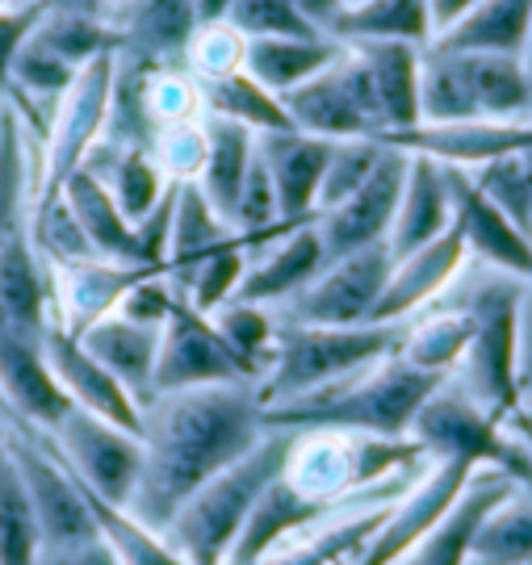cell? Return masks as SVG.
Here are the masks:
<instances>
[{"label": "cell", "instance_id": "1", "mask_svg": "<svg viewBox=\"0 0 532 565\" xmlns=\"http://www.w3.org/2000/svg\"><path fill=\"white\" fill-rule=\"evenodd\" d=\"M260 385H202L143 406V482L130 511L164 532L210 478L265 440Z\"/></svg>", "mask_w": 532, "mask_h": 565}, {"label": "cell", "instance_id": "2", "mask_svg": "<svg viewBox=\"0 0 532 565\" xmlns=\"http://www.w3.org/2000/svg\"><path fill=\"white\" fill-rule=\"evenodd\" d=\"M449 377H432L411 369L398 352L386 361L369 364L344 382L310 390L302 398L265 406V427L281 431H361V436H411V424L419 406L432 398V390Z\"/></svg>", "mask_w": 532, "mask_h": 565}, {"label": "cell", "instance_id": "3", "mask_svg": "<svg viewBox=\"0 0 532 565\" xmlns=\"http://www.w3.org/2000/svg\"><path fill=\"white\" fill-rule=\"evenodd\" d=\"M289 448H294V431L268 427L260 445L252 448L247 457H240L231 469H223L219 478H210L172 515L164 536L184 557V565H226L240 532H244V524L252 520L256 503H260V494L281 478Z\"/></svg>", "mask_w": 532, "mask_h": 565}, {"label": "cell", "instance_id": "4", "mask_svg": "<svg viewBox=\"0 0 532 565\" xmlns=\"http://www.w3.org/2000/svg\"><path fill=\"white\" fill-rule=\"evenodd\" d=\"M407 323H357V327H328V323H277L273 356L260 377V403H289L310 390L331 382H344L369 364L386 361L398 352Z\"/></svg>", "mask_w": 532, "mask_h": 565}, {"label": "cell", "instance_id": "5", "mask_svg": "<svg viewBox=\"0 0 532 565\" xmlns=\"http://www.w3.org/2000/svg\"><path fill=\"white\" fill-rule=\"evenodd\" d=\"M520 298H524V281L494 273V268H482V277L466 285V294L457 298V306L474 323V340L457 369L461 373L457 385L470 390L499 419H512L524 406V394H520Z\"/></svg>", "mask_w": 532, "mask_h": 565}, {"label": "cell", "instance_id": "6", "mask_svg": "<svg viewBox=\"0 0 532 565\" xmlns=\"http://www.w3.org/2000/svg\"><path fill=\"white\" fill-rule=\"evenodd\" d=\"M411 440L428 461H466L474 469H503L515 482L532 490V448L529 440L512 431L508 419L474 398L470 390L453 382H440L432 398L419 406Z\"/></svg>", "mask_w": 532, "mask_h": 565}, {"label": "cell", "instance_id": "7", "mask_svg": "<svg viewBox=\"0 0 532 565\" xmlns=\"http://www.w3.org/2000/svg\"><path fill=\"white\" fill-rule=\"evenodd\" d=\"M114 72L118 55H102L84 67L76 81L67 84L55 114L46 121V142H42V160L34 168V193H30V218L42 214L46 205L63 198V184L72 172H81L88 156L105 139V121H109V93H114Z\"/></svg>", "mask_w": 532, "mask_h": 565}, {"label": "cell", "instance_id": "8", "mask_svg": "<svg viewBox=\"0 0 532 565\" xmlns=\"http://www.w3.org/2000/svg\"><path fill=\"white\" fill-rule=\"evenodd\" d=\"M9 461L18 469L21 486L30 494L34 520H39L42 553L55 548H81L97 541V520L88 507V490L76 482V473L63 465L42 431L9 427Z\"/></svg>", "mask_w": 532, "mask_h": 565}, {"label": "cell", "instance_id": "9", "mask_svg": "<svg viewBox=\"0 0 532 565\" xmlns=\"http://www.w3.org/2000/svg\"><path fill=\"white\" fill-rule=\"evenodd\" d=\"M51 448L63 457V465L76 473L84 490H93L97 499L114 507L135 503V490L143 482V436L126 431V427L97 419L81 406H72L60 419L55 431H42Z\"/></svg>", "mask_w": 532, "mask_h": 565}, {"label": "cell", "instance_id": "10", "mask_svg": "<svg viewBox=\"0 0 532 565\" xmlns=\"http://www.w3.org/2000/svg\"><path fill=\"white\" fill-rule=\"evenodd\" d=\"M202 385H260V373L223 340L210 315L177 298L164 319L160 335V361H156V394H181V390H202Z\"/></svg>", "mask_w": 532, "mask_h": 565}, {"label": "cell", "instance_id": "11", "mask_svg": "<svg viewBox=\"0 0 532 565\" xmlns=\"http://www.w3.org/2000/svg\"><path fill=\"white\" fill-rule=\"evenodd\" d=\"M281 102H286L294 130L315 135V139H377L386 130L365 63L357 60L349 46H344V55L331 63L328 72H319L315 81L289 88Z\"/></svg>", "mask_w": 532, "mask_h": 565}, {"label": "cell", "instance_id": "12", "mask_svg": "<svg viewBox=\"0 0 532 565\" xmlns=\"http://www.w3.org/2000/svg\"><path fill=\"white\" fill-rule=\"evenodd\" d=\"M390 268H394V256H390L386 243L340 256V260H328L323 273L298 298H289V319L328 327L373 323L377 302L386 294Z\"/></svg>", "mask_w": 532, "mask_h": 565}, {"label": "cell", "instance_id": "13", "mask_svg": "<svg viewBox=\"0 0 532 565\" xmlns=\"http://www.w3.org/2000/svg\"><path fill=\"white\" fill-rule=\"evenodd\" d=\"M474 473H478V469L466 461H428L424 465V469L411 478L407 490L390 503L382 527L373 532V541L357 553V562L352 565H394L398 562L419 536H428L432 527L449 515L453 503L461 499V490L470 486Z\"/></svg>", "mask_w": 532, "mask_h": 565}, {"label": "cell", "instance_id": "14", "mask_svg": "<svg viewBox=\"0 0 532 565\" xmlns=\"http://www.w3.org/2000/svg\"><path fill=\"white\" fill-rule=\"evenodd\" d=\"M46 331L0 319V406L30 431H55L72 411V398L46 361Z\"/></svg>", "mask_w": 532, "mask_h": 565}, {"label": "cell", "instance_id": "15", "mask_svg": "<svg viewBox=\"0 0 532 565\" xmlns=\"http://www.w3.org/2000/svg\"><path fill=\"white\" fill-rule=\"evenodd\" d=\"M382 147L424 156L445 168H482L515 151L532 147V118H466V121H419L407 130H386L377 135Z\"/></svg>", "mask_w": 532, "mask_h": 565}, {"label": "cell", "instance_id": "16", "mask_svg": "<svg viewBox=\"0 0 532 565\" xmlns=\"http://www.w3.org/2000/svg\"><path fill=\"white\" fill-rule=\"evenodd\" d=\"M407 151L386 147L377 168L369 172V181L340 205H331L315 218L323 247H328V260H340V256H352V252H365V247H377V243L390 239L394 210H398L403 184H407Z\"/></svg>", "mask_w": 532, "mask_h": 565}, {"label": "cell", "instance_id": "17", "mask_svg": "<svg viewBox=\"0 0 532 565\" xmlns=\"http://www.w3.org/2000/svg\"><path fill=\"white\" fill-rule=\"evenodd\" d=\"M46 273H51L55 327H63L67 335H84L93 323H102L105 315H114L135 285L164 268L84 256V260H46Z\"/></svg>", "mask_w": 532, "mask_h": 565}, {"label": "cell", "instance_id": "18", "mask_svg": "<svg viewBox=\"0 0 532 565\" xmlns=\"http://www.w3.org/2000/svg\"><path fill=\"white\" fill-rule=\"evenodd\" d=\"M453 198V226L466 239V252L474 260H482V268L508 273L520 281H532V235L499 210V205L474 184L466 168H445Z\"/></svg>", "mask_w": 532, "mask_h": 565}, {"label": "cell", "instance_id": "19", "mask_svg": "<svg viewBox=\"0 0 532 565\" xmlns=\"http://www.w3.org/2000/svg\"><path fill=\"white\" fill-rule=\"evenodd\" d=\"M46 361L55 369V377H60L63 394L72 398V406H81V411L97 415V419H109V424L143 436V403L76 335H67L55 323L46 331Z\"/></svg>", "mask_w": 532, "mask_h": 565}, {"label": "cell", "instance_id": "20", "mask_svg": "<svg viewBox=\"0 0 532 565\" xmlns=\"http://www.w3.org/2000/svg\"><path fill=\"white\" fill-rule=\"evenodd\" d=\"M515 490L524 486L515 482L503 469H478L470 486L461 490V499L453 503V511L432 527L428 536H419L415 545L398 557L394 565H474V536L487 524L494 507H503Z\"/></svg>", "mask_w": 532, "mask_h": 565}, {"label": "cell", "instance_id": "21", "mask_svg": "<svg viewBox=\"0 0 532 565\" xmlns=\"http://www.w3.org/2000/svg\"><path fill=\"white\" fill-rule=\"evenodd\" d=\"M466 260H470V252H466V239L457 235V226H449L428 247H419L411 256H398L394 268H390L386 294L377 302L373 323H411L415 315H424L461 277Z\"/></svg>", "mask_w": 532, "mask_h": 565}, {"label": "cell", "instance_id": "22", "mask_svg": "<svg viewBox=\"0 0 532 565\" xmlns=\"http://www.w3.org/2000/svg\"><path fill=\"white\" fill-rule=\"evenodd\" d=\"M256 151L265 160L277 202H281V223L302 226L319 218V189L331 160V142L302 135V130H273L256 135Z\"/></svg>", "mask_w": 532, "mask_h": 565}, {"label": "cell", "instance_id": "23", "mask_svg": "<svg viewBox=\"0 0 532 565\" xmlns=\"http://www.w3.org/2000/svg\"><path fill=\"white\" fill-rule=\"evenodd\" d=\"M97 13L123 42L118 55L143 63H168L172 55H184L202 30L193 0H114Z\"/></svg>", "mask_w": 532, "mask_h": 565}, {"label": "cell", "instance_id": "24", "mask_svg": "<svg viewBox=\"0 0 532 565\" xmlns=\"http://www.w3.org/2000/svg\"><path fill=\"white\" fill-rule=\"evenodd\" d=\"M328 264V247H323V235H319V223H302L286 231L277 243H268L265 256L256 264H247L244 281H240V302H256V306H277L289 302L307 289Z\"/></svg>", "mask_w": 532, "mask_h": 565}, {"label": "cell", "instance_id": "25", "mask_svg": "<svg viewBox=\"0 0 532 565\" xmlns=\"http://www.w3.org/2000/svg\"><path fill=\"white\" fill-rule=\"evenodd\" d=\"M60 202L67 205V214L76 218L81 235L88 239V247H93V256H102V260H123V264H143V268H160V264L147 260L143 239H139V226L118 210L114 193H109V184H105L93 168H81V172L67 177Z\"/></svg>", "mask_w": 532, "mask_h": 565}, {"label": "cell", "instance_id": "26", "mask_svg": "<svg viewBox=\"0 0 532 565\" xmlns=\"http://www.w3.org/2000/svg\"><path fill=\"white\" fill-rule=\"evenodd\" d=\"M453 226V198L449 181H445V163L411 156L407 163V184L394 210V226H390V256H411L432 239H440Z\"/></svg>", "mask_w": 532, "mask_h": 565}, {"label": "cell", "instance_id": "27", "mask_svg": "<svg viewBox=\"0 0 532 565\" xmlns=\"http://www.w3.org/2000/svg\"><path fill=\"white\" fill-rule=\"evenodd\" d=\"M160 335H164V327L135 323L126 315H105L102 323H93L76 340L147 406L151 382H156V361H160Z\"/></svg>", "mask_w": 532, "mask_h": 565}, {"label": "cell", "instance_id": "28", "mask_svg": "<svg viewBox=\"0 0 532 565\" xmlns=\"http://www.w3.org/2000/svg\"><path fill=\"white\" fill-rule=\"evenodd\" d=\"M349 51L365 63L386 130L415 126L419 121V67H424V51L428 46H411V42H352Z\"/></svg>", "mask_w": 532, "mask_h": 565}, {"label": "cell", "instance_id": "29", "mask_svg": "<svg viewBox=\"0 0 532 565\" xmlns=\"http://www.w3.org/2000/svg\"><path fill=\"white\" fill-rule=\"evenodd\" d=\"M0 319L18 327L46 331L55 323L51 306V273L42 252L30 239V223L0 247Z\"/></svg>", "mask_w": 532, "mask_h": 565}, {"label": "cell", "instance_id": "30", "mask_svg": "<svg viewBox=\"0 0 532 565\" xmlns=\"http://www.w3.org/2000/svg\"><path fill=\"white\" fill-rule=\"evenodd\" d=\"M344 55V42L328 34H289V39H247L244 72L256 76L268 93L286 97L289 88L315 81Z\"/></svg>", "mask_w": 532, "mask_h": 565}, {"label": "cell", "instance_id": "31", "mask_svg": "<svg viewBox=\"0 0 532 565\" xmlns=\"http://www.w3.org/2000/svg\"><path fill=\"white\" fill-rule=\"evenodd\" d=\"M205 163L198 172V189L202 198L214 205V214L231 223L235 218V202H240V189L247 181V168L256 160V135L240 126V121H226L205 114Z\"/></svg>", "mask_w": 532, "mask_h": 565}, {"label": "cell", "instance_id": "32", "mask_svg": "<svg viewBox=\"0 0 532 565\" xmlns=\"http://www.w3.org/2000/svg\"><path fill=\"white\" fill-rule=\"evenodd\" d=\"M235 239H244V235L214 214V205L202 198V189L193 181H181L177 218H172V239H168V256H164L168 285L177 289V281H184L205 256L223 252L226 243H235Z\"/></svg>", "mask_w": 532, "mask_h": 565}, {"label": "cell", "instance_id": "33", "mask_svg": "<svg viewBox=\"0 0 532 565\" xmlns=\"http://www.w3.org/2000/svg\"><path fill=\"white\" fill-rule=\"evenodd\" d=\"M84 168H93V172L109 184V193H114L118 210H123L135 226L143 223L147 214L164 202L168 189L177 184L164 168H160V160H156L151 147H123V151L97 147Z\"/></svg>", "mask_w": 532, "mask_h": 565}, {"label": "cell", "instance_id": "34", "mask_svg": "<svg viewBox=\"0 0 532 565\" xmlns=\"http://www.w3.org/2000/svg\"><path fill=\"white\" fill-rule=\"evenodd\" d=\"M474 340V323L461 306L453 302L445 310H428L419 319H411L403 327V340H398V356L432 377H453Z\"/></svg>", "mask_w": 532, "mask_h": 565}, {"label": "cell", "instance_id": "35", "mask_svg": "<svg viewBox=\"0 0 532 565\" xmlns=\"http://www.w3.org/2000/svg\"><path fill=\"white\" fill-rule=\"evenodd\" d=\"M331 39L352 46V42H411V46H432L428 0H361L344 4V13L331 25Z\"/></svg>", "mask_w": 532, "mask_h": 565}, {"label": "cell", "instance_id": "36", "mask_svg": "<svg viewBox=\"0 0 532 565\" xmlns=\"http://www.w3.org/2000/svg\"><path fill=\"white\" fill-rule=\"evenodd\" d=\"M532 30V0H478L466 18L449 25L432 46L440 51H487L520 55Z\"/></svg>", "mask_w": 532, "mask_h": 565}, {"label": "cell", "instance_id": "37", "mask_svg": "<svg viewBox=\"0 0 532 565\" xmlns=\"http://www.w3.org/2000/svg\"><path fill=\"white\" fill-rule=\"evenodd\" d=\"M202 88L205 114L226 121H240L252 135H273V130H294V121L286 114V102L277 93H268L256 76H247L244 67L214 76V81H198Z\"/></svg>", "mask_w": 532, "mask_h": 565}, {"label": "cell", "instance_id": "38", "mask_svg": "<svg viewBox=\"0 0 532 565\" xmlns=\"http://www.w3.org/2000/svg\"><path fill=\"white\" fill-rule=\"evenodd\" d=\"M466 63V81L478 118H532V84L520 55L457 51Z\"/></svg>", "mask_w": 532, "mask_h": 565}, {"label": "cell", "instance_id": "39", "mask_svg": "<svg viewBox=\"0 0 532 565\" xmlns=\"http://www.w3.org/2000/svg\"><path fill=\"white\" fill-rule=\"evenodd\" d=\"M88 507H93V520H97V536L109 545L118 565H184V557L172 548L164 532L143 524L135 511L105 503L93 490H88Z\"/></svg>", "mask_w": 532, "mask_h": 565}, {"label": "cell", "instance_id": "40", "mask_svg": "<svg viewBox=\"0 0 532 565\" xmlns=\"http://www.w3.org/2000/svg\"><path fill=\"white\" fill-rule=\"evenodd\" d=\"M34 193V168L21 139V121L13 105H0V247L18 235L25 218V205Z\"/></svg>", "mask_w": 532, "mask_h": 565}, {"label": "cell", "instance_id": "41", "mask_svg": "<svg viewBox=\"0 0 532 565\" xmlns=\"http://www.w3.org/2000/svg\"><path fill=\"white\" fill-rule=\"evenodd\" d=\"M474 565H532V494L515 490L474 536Z\"/></svg>", "mask_w": 532, "mask_h": 565}, {"label": "cell", "instance_id": "42", "mask_svg": "<svg viewBox=\"0 0 532 565\" xmlns=\"http://www.w3.org/2000/svg\"><path fill=\"white\" fill-rule=\"evenodd\" d=\"M42 536L13 461L0 465V565H39Z\"/></svg>", "mask_w": 532, "mask_h": 565}, {"label": "cell", "instance_id": "43", "mask_svg": "<svg viewBox=\"0 0 532 565\" xmlns=\"http://www.w3.org/2000/svg\"><path fill=\"white\" fill-rule=\"evenodd\" d=\"M210 319H214V327L223 331V340L231 343V348H235L260 377H265L268 356H273V340H277V319L268 315V306L231 298V302H226L219 315H210Z\"/></svg>", "mask_w": 532, "mask_h": 565}, {"label": "cell", "instance_id": "44", "mask_svg": "<svg viewBox=\"0 0 532 565\" xmlns=\"http://www.w3.org/2000/svg\"><path fill=\"white\" fill-rule=\"evenodd\" d=\"M382 151L386 147L377 139L331 142V160H328V172H323V189H319V214L331 210V205H340L349 193H357L369 181V172L377 168Z\"/></svg>", "mask_w": 532, "mask_h": 565}, {"label": "cell", "instance_id": "45", "mask_svg": "<svg viewBox=\"0 0 532 565\" xmlns=\"http://www.w3.org/2000/svg\"><path fill=\"white\" fill-rule=\"evenodd\" d=\"M84 67H72V63L63 60L60 51H51L46 42L39 39V30L30 34V42L21 46L18 63H13V88L21 93H34V97H55L60 102L63 93H67V84L81 76ZM9 88V93H13Z\"/></svg>", "mask_w": 532, "mask_h": 565}, {"label": "cell", "instance_id": "46", "mask_svg": "<svg viewBox=\"0 0 532 565\" xmlns=\"http://www.w3.org/2000/svg\"><path fill=\"white\" fill-rule=\"evenodd\" d=\"M226 25L244 39H289V34H319L294 0H231Z\"/></svg>", "mask_w": 532, "mask_h": 565}, {"label": "cell", "instance_id": "47", "mask_svg": "<svg viewBox=\"0 0 532 565\" xmlns=\"http://www.w3.org/2000/svg\"><path fill=\"white\" fill-rule=\"evenodd\" d=\"M202 118L164 126V130L156 135V142H151L156 160H160V168H164L172 181H198V172H202V163H205V121Z\"/></svg>", "mask_w": 532, "mask_h": 565}, {"label": "cell", "instance_id": "48", "mask_svg": "<svg viewBox=\"0 0 532 565\" xmlns=\"http://www.w3.org/2000/svg\"><path fill=\"white\" fill-rule=\"evenodd\" d=\"M244 46H247L244 34H235L226 21H219V25H202L184 55L193 63L198 81H214V76H226V72L244 67Z\"/></svg>", "mask_w": 532, "mask_h": 565}, {"label": "cell", "instance_id": "49", "mask_svg": "<svg viewBox=\"0 0 532 565\" xmlns=\"http://www.w3.org/2000/svg\"><path fill=\"white\" fill-rule=\"evenodd\" d=\"M46 18L42 0H21L0 9V97H9L13 88V63H18L21 46L30 42V34L39 30V21Z\"/></svg>", "mask_w": 532, "mask_h": 565}, {"label": "cell", "instance_id": "50", "mask_svg": "<svg viewBox=\"0 0 532 565\" xmlns=\"http://www.w3.org/2000/svg\"><path fill=\"white\" fill-rule=\"evenodd\" d=\"M520 394L524 403L532 398V281H524L520 298Z\"/></svg>", "mask_w": 532, "mask_h": 565}, {"label": "cell", "instance_id": "51", "mask_svg": "<svg viewBox=\"0 0 532 565\" xmlns=\"http://www.w3.org/2000/svg\"><path fill=\"white\" fill-rule=\"evenodd\" d=\"M39 565H118V557L109 553L102 536L93 541V545H81V548H55V553H42Z\"/></svg>", "mask_w": 532, "mask_h": 565}, {"label": "cell", "instance_id": "52", "mask_svg": "<svg viewBox=\"0 0 532 565\" xmlns=\"http://www.w3.org/2000/svg\"><path fill=\"white\" fill-rule=\"evenodd\" d=\"M294 4H298V13H302L319 34H328V39H331L336 18L344 13V0H294Z\"/></svg>", "mask_w": 532, "mask_h": 565}, {"label": "cell", "instance_id": "53", "mask_svg": "<svg viewBox=\"0 0 532 565\" xmlns=\"http://www.w3.org/2000/svg\"><path fill=\"white\" fill-rule=\"evenodd\" d=\"M478 0H428V13H432V30H436V39L449 30V25H457V21L470 13ZM432 39V42H436Z\"/></svg>", "mask_w": 532, "mask_h": 565}, {"label": "cell", "instance_id": "54", "mask_svg": "<svg viewBox=\"0 0 532 565\" xmlns=\"http://www.w3.org/2000/svg\"><path fill=\"white\" fill-rule=\"evenodd\" d=\"M193 4H198V21H202V25L226 21V9H231V0H193Z\"/></svg>", "mask_w": 532, "mask_h": 565}, {"label": "cell", "instance_id": "55", "mask_svg": "<svg viewBox=\"0 0 532 565\" xmlns=\"http://www.w3.org/2000/svg\"><path fill=\"white\" fill-rule=\"evenodd\" d=\"M508 424H512L515 431H520V436H524V440H529V448H532V424H529V419H524V415H512V419H508Z\"/></svg>", "mask_w": 532, "mask_h": 565}, {"label": "cell", "instance_id": "56", "mask_svg": "<svg viewBox=\"0 0 532 565\" xmlns=\"http://www.w3.org/2000/svg\"><path fill=\"white\" fill-rule=\"evenodd\" d=\"M520 63H524V76L532 84V30H529V42H524V51H520Z\"/></svg>", "mask_w": 532, "mask_h": 565}, {"label": "cell", "instance_id": "57", "mask_svg": "<svg viewBox=\"0 0 532 565\" xmlns=\"http://www.w3.org/2000/svg\"><path fill=\"white\" fill-rule=\"evenodd\" d=\"M46 4H84V9H102V4H114V0H46Z\"/></svg>", "mask_w": 532, "mask_h": 565}, {"label": "cell", "instance_id": "58", "mask_svg": "<svg viewBox=\"0 0 532 565\" xmlns=\"http://www.w3.org/2000/svg\"><path fill=\"white\" fill-rule=\"evenodd\" d=\"M9 461V427L0 424V465Z\"/></svg>", "mask_w": 532, "mask_h": 565}, {"label": "cell", "instance_id": "59", "mask_svg": "<svg viewBox=\"0 0 532 565\" xmlns=\"http://www.w3.org/2000/svg\"><path fill=\"white\" fill-rule=\"evenodd\" d=\"M520 415H524V419H529V424H532V398H529V403H524V406H520Z\"/></svg>", "mask_w": 532, "mask_h": 565}, {"label": "cell", "instance_id": "60", "mask_svg": "<svg viewBox=\"0 0 532 565\" xmlns=\"http://www.w3.org/2000/svg\"><path fill=\"white\" fill-rule=\"evenodd\" d=\"M9 4H21V0H0V9H9Z\"/></svg>", "mask_w": 532, "mask_h": 565}, {"label": "cell", "instance_id": "61", "mask_svg": "<svg viewBox=\"0 0 532 565\" xmlns=\"http://www.w3.org/2000/svg\"><path fill=\"white\" fill-rule=\"evenodd\" d=\"M344 4H361V0H344Z\"/></svg>", "mask_w": 532, "mask_h": 565}, {"label": "cell", "instance_id": "62", "mask_svg": "<svg viewBox=\"0 0 532 565\" xmlns=\"http://www.w3.org/2000/svg\"><path fill=\"white\" fill-rule=\"evenodd\" d=\"M340 565H352V562H340Z\"/></svg>", "mask_w": 532, "mask_h": 565}, {"label": "cell", "instance_id": "63", "mask_svg": "<svg viewBox=\"0 0 532 565\" xmlns=\"http://www.w3.org/2000/svg\"><path fill=\"white\" fill-rule=\"evenodd\" d=\"M0 411H4V406H0Z\"/></svg>", "mask_w": 532, "mask_h": 565}]
</instances>
